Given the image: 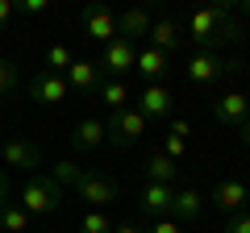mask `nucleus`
I'll return each mask as SVG.
<instances>
[{"instance_id": "f257e3e1", "label": "nucleus", "mask_w": 250, "mask_h": 233, "mask_svg": "<svg viewBox=\"0 0 250 233\" xmlns=\"http://www.w3.org/2000/svg\"><path fill=\"white\" fill-rule=\"evenodd\" d=\"M188 38L196 46V54H213L217 46H229V42H242V25L233 17V4L221 0V4H208V9H196L188 17Z\"/></svg>"}, {"instance_id": "f03ea898", "label": "nucleus", "mask_w": 250, "mask_h": 233, "mask_svg": "<svg viewBox=\"0 0 250 233\" xmlns=\"http://www.w3.org/2000/svg\"><path fill=\"white\" fill-rule=\"evenodd\" d=\"M21 208H25L29 216H50L62 208V188L50 179V175H29L25 183H21Z\"/></svg>"}, {"instance_id": "7ed1b4c3", "label": "nucleus", "mask_w": 250, "mask_h": 233, "mask_svg": "<svg viewBox=\"0 0 250 233\" xmlns=\"http://www.w3.org/2000/svg\"><path fill=\"white\" fill-rule=\"evenodd\" d=\"M146 121L138 108H121V113H113L104 121V134H108V146H134V142H142L146 137Z\"/></svg>"}, {"instance_id": "20e7f679", "label": "nucleus", "mask_w": 250, "mask_h": 233, "mask_svg": "<svg viewBox=\"0 0 250 233\" xmlns=\"http://www.w3.org/2000/svg\"><path fill=\"white\" fill-rule=\"evenodd\" d=\"M138 63V42H129V38H113V42L100 50V75H108V79H121V75H129Z\"/></svg>"}, {"instance_id": "39448f33", "label": "nucleus", "mask_w": 250, "mask_h": 233, "mask_svg": "<svg viewBox=\"0 0 250 233\" xmlns=\"http://www.w3.org/2000/svg\"><path fill=\"white\" fill-rule=\"evenodd\" d=\"M238 67H242L238 58H217V54H192V58L184 63V75H188L192 83H196V88H205V83H217L221 75H233Z\"/></svg>"}, {"instance_id": "423d86ee", "label": "nucleus", "mask_w": 250, "mask_h": 233, "mask_svg": "<svg viewBox=\"0 0 250 233\" xmlns=\"http://www.w3.org/2000/svg\"><path fill=\"white\" fill-rule=\"evenodd\" d=\"M80 34H88L92 42L108 46L117 38V13L108 9V4H88V9L80 13Z\"/></svg>"}, {"instance_id": "0eeeda50", "label": "nucleus", "mask_w": 250, "mask_h": 233, "mask_svg": "<svg viewBox=\"0 0 250 233\" xmlns=\"http://www.w3.org/2000/svg\"><path fill=\"white\" fill-rule=\"evenodd\" d=\"M75 200H83L88 208H104V204H113L117 200V183L108 179V175H96V171H83L80 175V183H75Z\"/></svg>"}, {"instance_id": "6e6552de", "label": "nucleus", "mask_w": 250, "mask_h": 233, "mask_svg": "<svg viewBox=\"0 0 250 233\" xmlns=\"http://www.w3.org/2000/svg\"><path fill=\"white\" fill-rule=\"evenodd\" d=\"M138 113H142L146 121H167V116L175 113V92H171L167 83H146L142 96H138Z\"/></svg>"}, {"instance_id": "1a4fd4ad", "label": "nucleus", "mask_w": 250, "mask_h": 233, "mask_svg": "<svg viewBox=\"0 0 250 233\" xmlns=\"http://www.w3.org/2000/svg\"><path fill=\"white\" fill-rule=\"evenodd\" d=\"M0 162H4V167H21V171H29V175H38L42 154H38V146L29 142V137H9V142H0Z\"/></svg>"}, {"instance_id": "9d476101", "label": "nucleus", "mask_w": 250, "mask_h": 233, "mask_svg": "<svg viewBox=\"0 0 250 233\" xmlns=\"http://www.w3.org/2000/svg\"><path fill=\"white\" fill-rule=\"evenodd\" d=\"M246 116H250V96H242V92H225V96L213 100V121L217 125L238 129Z\"/></svg>"}, {"instance_id": "9b49d317", "label": "nucleus", "mask_w": 250, "mask_h": 233, "mask_svg": "<svg viewBox=\"0 0 250 233\" xmlns=\"http://www.w3.org/2000/svg\"><path fill=\"white\" fill-rule=\"evenodd\" d=\"M246 200H250V188L242 179H221L213 188V204L221 208L225 216H233V213H246Z\"/></svg>"}, {"instance_id": "f8f14e48", "label": "nucleus", "mask_w": 250, "mask_h": 233, "mask_svg": "<svg viewBox=\"0 0 250 233\" xmlns=\"http://www.w3.org/2000/svg\"><path fill=\"white\" fill-rule=\"evenodd\" d=\"M29 96L38 100V104H62V100L71 96V88H67V79L54 71H38V79L29 83Z\"/></svg>"}, {"instance_id": "ddd939ff", "label": "nucleus", "mask_w": 250, "mask_h": 233, "mask_svg": "<svg viewBox=\"0 0 250 233\" xmlns=\"http://www.w3.org/2000/svg\"><path fill=\"white\" fill-rule=\"evenodd\" d=\"M104 142H108V134H104V121H100V116H88V121H80V125H75V134H71L75 154H92V150H100Z\"/></svg>"}, {"instance_id": "4468645a", "label": "nucleus", "mask_w": 250, "mask_h": 233, "mask_svg": "<svg viewBox=\"0 0 250 233\" xmlns=\"http://www.w3.org/2000/svg\"><path fill=\"white\" fill-rule=\"evenodd\" d=\"M67 88L71 92H88V96H96V88H100V67L96 63H88V58H75L71 67H67Z\"/></svg>"}, {"instance_id": "2eb2a0df", "label": "nucleus", "mask_w": 250, "mask_h": 233, "mask_svg": "<svg viewBox=\"0 0 250 233\" xmlns=\"http://www.w3.org/2000/svg\"><path fill=\"white\" fill-rule=\"evenodd\" d=\"M146 38H150V46H154V50L171 54V58H175V50L184 46V29H179V21H171V17H167V21H154Z\"/></svg>"}, {"instance_id": "dca6fc26", "label": "nucleus", "mask_w": 250, "mask_h": 233, "mask_svg": "<svg viewBox=\"0 0 250 233\" xmlns=\"http://www.w3.org/2000/svg\"><path fill=\"white\" fill-rule=\"evenodd\" d=\"M205 213V196L196 188H175V200H171V221H200Z\"/></svg>"}, {"instance_id": "f3484780", "label": "nucleus", "mask_w": 250, "mask_h": 233, "mask_svg": "<svg viewBox=\"0 0 250 233\" xmlns=\"http://www.w3.org/2000/svg\"><path fill=\"white\" fill-rule=\"evenodd\" d=\"M134 71H142L146 79H154V83H159L163 75L171 71V54L154 50V46H138V63H134Z\"/></svg>"}, {"instance_id": "a211bd4d", "label": "nucleus", "mask_w": 250, "mask_h": 233, "mask_svg": "<svg viewBox=\"0 0 250 233\" xmlns=\"http://www.w3.org/2000/svg\"><path fill=\"white\" fill-rule=\"evenodd\" d=\"M154 25V17L146 9H125L121 17H117V38H129V42H138V38H146Z\"/></svg>"}, {"instance_id": "6ab92c4d", "label": "nucleus", "mask_w": 250, "mask_h": 233, "mask_svg": "<svg viewBox=\"0 0 250 233\" xmlns=\"http://www.w3.org/2000/svg\"><path fill=\"white\" fill-rule=\"evenodd\" d=\"M171 200H175V188H167V183H146L142 188V213L171 216Z\"/></svg>"}, {"instance_id": "aec40b11", "label": "nucleus", "mask_w": 250, "mask_h": 233, "mask_svg": "<svg viewBox=\"0 0 250 233\" xmlns=\"http://www.w3.org/2000/svg\"><path fill=\"white\" fill-rule=\"evenodd\" d=\"M142 171H146V183H167V188H175V175H179V162L175 158H167V154H150V158L142 162Z\"/></svg>"}, {"instance_id": "412c9836", "label": "nucleus", "mask_w": 250, "mask_h": 233, "mask_svg": "<svg viewBox=\"0 0 250 233\" xmlns=\"http://www.w3.org/2000/svg\"><path fill=\"white\" fill-rule=\"evenodd\" d=\"M96 100L108 108V116L121 113V108H129V88H125V79H104L96 88Z\"/></svg>"}, {"instance_id": "4be33fe9", "label": "nucleus", "mask_w": 250, "mask_h": 233, "mask_svg": "<svg viewBox=\"0 0 250 233\" xmlns=\"http://www.w3.org/2000/svg\"><path fill=\"white\" fill-rule=\"evenodd\" d=\"M75 63V54H71V46H62V42H54L50 50H46V63H42V71H54V75H67V67Z\"/></svg>"}, {"instance_id": "5701e85b", "label": "nucleus", "mask_w": 250, "mask_h": 233, "mask_svg": "<svg viewBox=\"0 0 250 233\" xmlns=\"http://www.w3.org/2000/svg\"><path fill=\"white\" fill-rule=\"evenodd\" d=\"M0 229L4 233H25L29 229V213L17 204V200H13L9 208H0Z\"/></svg>"}, {"instance_id": "b1692460", "label": "nucleus", "mask_w": 250, "mask_h": 233, "mask_svg": "<svg viewBox=\"0 0 250 233\" xmlns=\"http://www.w3.org/2000/svg\"><path fill=\"white\" fill-rule=\"evenodd\" d=\"M46 175H50L59 188H75V183H80V175H83V167H75L71 158H59L50 171H46Z\"/></svg>"}, {"instance_id": "393cba45", "label": "nucleus", "mask_w": 250, "mask_h": 233, "mask_svg": "<svg viewBox=\"0 0 250 233\" xmlns=\"http://www.w3.org/2000/svg\"><path fill=\"white\" fill-rule=\"evenodd\" d=\"M80 233H113V221H108V213H96V208H92L80 221Z\"/></svg>"}, {"instance_id": "a878e982", "label": "nucleus", "mask_w": 250, "mask_h": 233, "mask_svg": "<svg viewBox=\"0 0 250 233\" xmlns=\"http://www.w3.org/2000/svg\"><path fill=\"white\" fill-rule=\"evenodd\" d=\"M13 88H17V63L13 58H0V100L9 96Z\"/></svg>"}, {"instance_id": "bb28decb", "label": "nucleus", "mask_w": 250, "mask_h": 233, "mask_svg": "<svg viewBox=\"0 0 250 233\" xmlns=\"http://www.w3.org/2000/svg\"><path fill=\"white\" fill-rule=\"evenodd\" d=\"M163 154L179 162V158L188 154V142H184V137H175V134H163Z\"/></svg>"}, {"instance_id": "cd10ccee", "label": "nucleus", "mask_w": 250, "mask_h": 233, "mask_svg": "<svg viewBox=\"0 0 250 233\" xmlns=\"http://www.w3.org/2000/svg\"><path fill=\"white\" fill-rule=\"evenodd\" d=\"M225 233H250V216L246 213H233L229 221H225Z\"/></svg>"}, {"instance_id": "c85d7f7f", "label": "nucleus", "mask_w": 250, "mask_h": 233, "mask_svg": "<svg viewBox=\"0 0 250 233\" xmlns=\"http://www.w3.org/2000/svg\"><path fill=\"white\" fill-rule=\"evenodd\" d=\"M50 4L46 0H17V13H25V17H38V13H46Z\"/></svg>"}, {"instance_id": "c756f323", "label": "nucleus", "mask_w": 250, "mask_h": 233, "mask_svg": "<svg viewBox=\"0 0 250 233\" xmlns=\"http://www.w3.org/2000/svg\"><path fill=\"white\" fill-rule=\"evenodd\" d=\"M146 233H184V229H179V221H171V216H159Z\"/></svg>"}, {"instance_id": "7c9ffc66", "label": "nucleus", "mask_w": 250, "mask_h": 233, "mask_svg": "<svg viewBox=\"0 0 250 233\" xmlns=\"http://www.w3.org/2000/svg\"><path fill=\"white\" fill-rule=\"evenodd\" d=\"M13 204V183H9V175L0 171V208H9Z\"/></svg>"}, {"instance_id": "2f4dec72", "label": "nucleus", "mask_w": 250, "mask_h": 233, "mask_svg": "<svg viewBox=\"0 0 250 233\" xmlns=\"http://www.w3.org/2000/svg\"><path fill=\"white\" fill-rule=\"evenodd\" d=\"M167 134H175V137H184V142H188V134H192V125H188L184 116H175V121L167 125Z\"/></svg>"}, {"instance_id": "473e14b6", "label": "nucleus", "mask_w": 250, "mask_h": 233, "mask_svg": "<svg viewBox=\"0 0 250 233\" xmlns=\"http://www.w3.org/2000/svg\"><path fill=\"white\" fill-rule=\"evenodd\" d=\"M13 13H17V4H13V0H0V29L13 21Z\"/></svg>"}, {"instance_id": "72a5a7b5", "label": "nucleus", "mask_w": 250, "mask_h": 233, "mask_svg": "<svg viewBox=\"0 0 250 233\" xmlns=\"http://www.w3.org/2000/svg\"><path fill=\"white\" fill-rule=\"evenodd\" d=\"M113 233H146V229H138L134 221H125V225H113Z\"/></svg>"}, {"instance_id": "f704fd0d", "label": "nucleus", "mask_w": 250, "mask_h": 233, "mask_svg": "<svg viewBox=\"0 0 250 233\" xmlns=\"http://www.w3.org/2000/svg\"><path fill=\"white\" fill-rule=\"evenodd\" d=\"M238 134H242V142L250 146V116H246V121H242V125H238Z\"/></svg>"}, {"instance_id": "c9c22d12", "label": "nucleus", "mask_w": 250, "mask_h": 233, "mask_svg": "<svg viewBox=\"0 0 250 233\" xmlns=\"http://www.w3.org/2000/svg\"><path fill=\"white\" fill-rule=\"evenodd\" d=\"M233 13H242V17H250V0H242V4H233Z\"/></svg>"}, {"instance_id": "e433bc0d", "label": "nucleus", "mask_w": 250, "mask_h": 233, "mask_svg": "<svg viewBox=\"0 0 250 233\" xmlns=\"http://www.w3.org/2000/svg\"><path fill=\"white\" fill-rule=\"evenodd\" d=\"M246 216H250V200H246Z\"/></svg>"}, {"instance_id": "4c0bfd02", "label": "nucleus", "mask_w": 250, "mask_h": 233, "mask_svg": "<svg viewBox=\"0 0 250 233\" xmlns=\"http://www.w3.org/2000/svg\"><path fill=\"white\" fill-rule=\"evenodd\" d=\"M0 113H4V100H0Z\"/></svg>"}]
</instances>
